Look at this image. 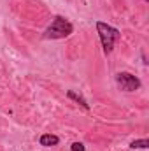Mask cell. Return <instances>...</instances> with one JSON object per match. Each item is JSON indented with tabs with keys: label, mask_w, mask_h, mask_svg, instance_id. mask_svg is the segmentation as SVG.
Returning <instances> with one entry per match:
<instances>
[{
	"label": "cell",
	"mask_w": 149,
	"mask_h": 151,
	"mask_svg": "<svg viewBox=\"0 0 149 151\" xmlns=\"http://www.w3.org/2000/svg\"><path fill=\"white\" fill-rule=\"evenodd\" d=\"M72 32H74V25L69 19H65L62 16H56L53 19V23L47 27V30L44 32V37L46 39H65V37H69Z\"/></svg>",
	"instance_id": "1"
},
{
	"label": "cell",
	"mask_w": 149,
	"mask_h": 151,
	"mask_svg": "<svg viewBox=\"0 0 149 151\" xmlns=\"http://www.w3.org/2000/svg\"><path fill=\"white\" fill-rule=\"evenodd\" d=\"M97 30H98V35H100V40H102L104 53H105V55H111L114 44H116V42L119 40V37H121L119 30L114 28V27H111V25H107V23H102V21L97 23Z\"/></svg>",
	"instance_id": "2"
},
{
	"label": "cell",
	"mask_w": 149,
	"mask_h": 151,
	"mask_svg": "<svg viewBox=\"0 0 149 151\" xmlns=\"http://www.w3.org/2000/svg\"><path fill=\"white\" fill-rule=\"evenodd\" d=\"M116 81L123 91H135L140 88V79L135 77L133 74H130V72H119L116 76Z\"/></svg>",
	"instance_id": "3"
},
{
	"label": "cell",
	"mask_w": 149,
	"mask_h": 151,
	"mask_svg": "<svg viewBox=\"0 0 149 151\" xmlns=\"http://www.w3.org/2000/svg\"><path fill=\"white\" fill-rule=\"evenodd\" d=\"M39 142H40V146L49 148V146H56L60 142V137L58 135H53V134H44V135H40Z\"/></svg>",
	"instance_id": "4"
},
{
	"label": "cell",
	"mask_w": 149,
	"mask_h": 151,
	"mask_svg": "<svg viewBox=\"0 0 149 151\" xmlns=\"http://www.w3.org/2000/svg\"><path fill=\"white\" fill-rule=\"evenodd\" d=\"M67 95H69V99H72V100H75V102H77V104H81V106H82V107H84V109H90V106H88V104H86V100H84V99H82V97H81V95H77V93H75V91H72V90H70V91H69V93H67Z\"/></svg>",
	"instance_id": "5"
},
{
	"label": "cell",
	"mask_w": 149,
	"mask_h": 151,
	"mask_svg": "<svg viewBox=\"0 0 149 151\" xmlns=\"http://www.w3.org/2000/svg\"><path fill=\"white\" fill-rule=\"evenodd\" d=\"M130 148H137V150H146V148H149V141L148 139H140V141H132L130 142Z\"/></svg>",
	"instance_id": "6"
},
{
	"label": "cell",
	"mask_w": 149,
	"mask_h": 151,
	"mask_svg": "<svg viewBox=\"0 0 149 151\" xmlns=\"http://www.w3.org/2000/svg\"><path fill=\"white\" fill-rule=\"evenodd\" d=\"M70 150L72 151H84V144H82V142H74V144L70 146Z\"/></svg>",
	"instance_id": "7"
}]
</instances>
